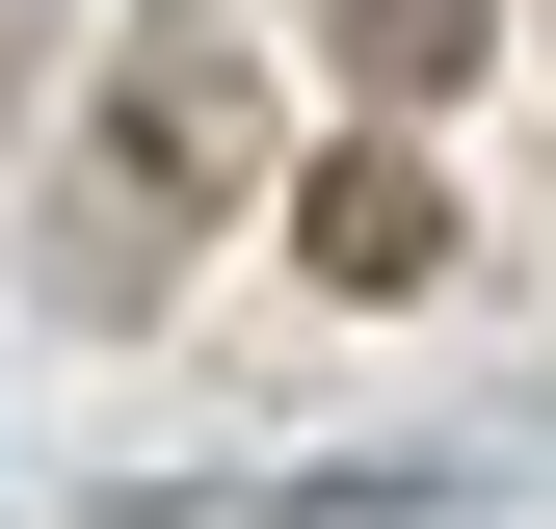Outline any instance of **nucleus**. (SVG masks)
<instances>
[{
  "label": "nucleus",
  "instance_id": "1",
  "mask_svg": "<svg viewBox=\"0 0 556 529\" xmlns=\"http://www.w3.org/2000/svg\"><path fill=\"white\" fill-rule=\"evenodd\" d=\"M239 185H265V53L239 27H132L106 106H80V212L186 238V212H239Z\"/></svg>",
  "mask_w": 556,
  "mask_h": 529
},
{
  "label": "nucleus",
  "instance_id": "2",
  "mask_svg": "<svg viewBox=\"0 0 556 529\" xmlns=\"http://www.w3.org/2000/svg\"><path fill=\"white\" fill-rule=\"evenodd\" d=\"M292 264H318V292H425V264H451V159H425V132H344V159L292 185Z\"/></svg>",
  "mask_w": 556,
  "mask_h": 529
},
{
  "label": "nucleus",
  "instance_id": "3",
  "mask_svg": "<svg viewBox=\"0 0 556 529\" xmlns=\"http://www.w3.org/2000/svg\"><path fill=\"white\" fill-rule=\"evenodd\" d=\"M318 53H344L371 106H451L477 53H504V0H318Z\"/></svg>",
  "mask_w": 556,
  "mask_h": 529
}]
</instances>
